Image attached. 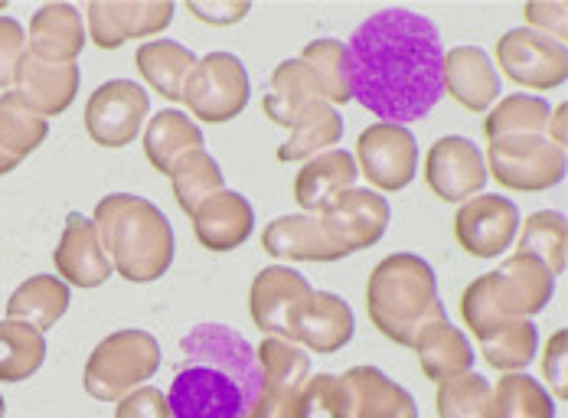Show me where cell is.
Masks as SVG:
<instances>
[{
    "label": "cell",
    "mask_w": 568,
    "mask_h": 418,
    "mask_svg": "<svg viewBox=\"0 0 568 418\" xmlns=\"http://www.w3.org/2000/svg\"><path fill=\"white\" fill-rule=\"evenodd\" d=\"M346 57L353 99L379 121H422L445 95L442 37L415 10L389 7L363 20L346 43Z\"/></svg>",
    "instance_id": "1"
},
{
    "label": "cell",
    "mask_w": 568,
    "mask_h": 418,
    "mask_svg": "<svg viewBox=\"0 0 568 418\" xmlns=\"http://www.w3.org/2000/svg\"><path fill=\"white\" fill-rule=\"evenodd\" d=\"M258 392L255 347L226 324H200L180 340L168 406L173 418H245Z\"/></svg>",
    "instance_id": "2"
},
{
    "label": "cell",
    "mask_w": 568,
    "mask_h": 418,
    "mask_svg": "<svg viewBox=\"0 0 568 418\" xmlns=\"http://www.w3.org/2000/svg\"><path fill=\"white\" fill-rule=\"evenodd\" d=\"M92 226L105 255L112 258V272H118L131 285H151L168 275L173 262L171 220L144 196L112 193L99 200Z\"/></svg>",
    "instance_id": "3"
},
{
    "label": "cell",
    "mask_w": 568,
    "mask_h": 418,
    "mask_svg": "<svg viewBox=\"0 0 568 418\" xmlns=\"http://www.w3.org/2000/svg\"><path fill=\"white\" fill-rule=\"evenodd\" d=\"M366 310L373 327L398 347H412L415 337L445 320V304L438 298L435 268L412 252L386 255L366 285Z\"/></svg>",
    "instance_id": "4"
},
{
    "label": "cell",
    "mask_w": 568,
    "mask_h": 418,
    "mask_svg": "<svg viewBox=\"0 0 568 418\" xmlns=\"http://www.w3.org/2000/svg\"><path fill=\"white\" fill-rule=\"evenodd\" d=\"M161 369V344L148 330H118L85 363L82 386L99 402H118Z\"/></svg>",
    "instance_id": "5"
},
{
    "label": "cell",
    "mask_w": 568,
    "mask_h": 418,
    "mask_svg": "<svg viewBox=\"0 0 568 418\" xmlns=\"http://www.w3.org/2000/svg\"><path fill=\"white\" fill-rule=\"evenodd\" d=\"M487 174L519 193L552 190L566 180V151L546 141V134H513L487 141Z\"/></svg>",
    "instance_id": "6"
},
{
    "label": "cell",
    "mask_w": 568,
    "mask_h": 418,
    "mask_svg": "<svg viewBox=\"0 0 568 418\" xmlns=\"http://www.w3.org/2000/svg\"><path fill=\"white\" fill-rule=\"evenodd\" d=\"M252 82L239 57L232 53H206L196 60L186 85H183V102L200 121L210 124H226L239 119L248 105Z\"/></svg>",
    "instance_id": "7"
},
{
    "label": "cell",
    "mask_w": 568,
    "mask_h": 418,
    "mask_svg": "<svg viewBox=\"0 0 568 418\" xmlns=\"http://www.w3.org/2000/svg\"><path fill=\"white\" fill-rule=\"evenodd\" d=\"M255 363L258 392L245 418H294V399L311 376V357L284 337H265L255 347Z\"/></svg>",
    "instance_id": "8"
},
{
    "label": "cell",
    "mask_w": 568,
    "mask_h": 418,
    "mask_svg": "<svg viewBox=\"0 0 568 418\" xmlns=\"http://www.w3.org/2000/svg\"><path fill=\"white\" fill-rule=\"evenodd\" d=\"M356 171H363V177L369 180L376 190L398 193L405 190L415 171H418V141L405 124H369L359 141H356Z\"/></svg>",
    "instance_id": "9"
},
{
    "label": "cell",
    "mask_w": 568,
    "mask_h": 418,
    "mask_svg": "<svg viewBox=\"0 0 568 418\" xmlns=\"http://www.w3.org/2000/svg\"><path fill=\"white\" fill-rule=\"evenodd\" d=\"M497 65L516 85L529 89H559L568 79L566 43H556L529 27H516L497 40Z\"/></svg>",
    "instance_id": "10"
},
{
    "label": "cell",
    "mask_w": 568,
    "mask_h": 418,
    "mask_svg": "<svg viewBox=\"0 0 568 418\" xmlns=\"http://www.w3.org/2000/svg\"><path fill=\"white\" fill-rule=\"evenodd\" d=\"M151 112L148 92L131 79H112L99 85L85 105V131L102 147H128Z\"/></svg>",
    "instance_id": "11"
},
{
    "label": "cell",
    "mask_w": 568,
    "mask_h": 418,
    "mask_svg": "<svg viewBox=\"0 0 568 418\" xmlns=\"http://www.w3.org/2000/svg\"><path fill=\"white\" fill-rule=\"evenodd\" d=\"M356 320L349 304L331 292H307L291 304L284 337L314 354H337L353 340Z\"/></svg>",
    "instance_id": "12"
},
{
    "label": "cell",
    "mask_w": 568,
    "mask_h": 418,
    "mask_svg": "<svg viewBox=\"0 0 568 418\" xmlns=\"http://www.w3.org/2000/svg\"><path fill=\"white\" fill-rule=\"evenodd\" d=\"M519 230L516 203L500 193H477L455 213L457 245L474 258H500Z\"/></svg>",
    "instance_id": "13"
},
{
    "label": "cell",
    "mask_w": 568,
    "mask_h": 418,
    "mask_svg": "<svg viewBox=\"0 0 568 418\" xmlns=\"http://www.w3.org/2000/svg\"><path fill=\"white\" fill-rule=\"evenodd\" d=\"M487 161L474 141L448 134L432 144L425 157V183L445 203H467L487 183Z\"/></svg>",
    "instance_id": "14"
},
{
    "label": "cell",
    "mask_w": 568,
    "mask_h": 418,
    "mask_svg": "<svg viewBox=\"0 0 568 418\" xmlns=\"http://www.w3.org/2000/svg\"><path fill=\"white\" fill-rule=\"evenodd\" d=\"M321 223L331 233V239L337 242L346 255H353V252H363L386 236L389 203L376 190L349 186L321 213Z\"/></svg>",
    "instance_id": "15"
},
{
    "label": "cell",
    "mask_w": 568,
    "mask_h": 418,
    "mask_svg": "<svg viewBox=\"0 0 568 418\" xmlns=\"http://www.w3.org/2000/svg\"><path fill=\"white\" fill-rule=\"evenodd\" d=\"M494 300L510 320H532L556 292V275L532 255L516 252L497 272L487 275Z\"/></svg>",
    "instance_id": "16"
},
{
    "label": "cell",
    "mask_w": 568,
    "mask_h": 418,
    "mask_svg": "<svg viewBox=\"0 0 568 418\" xmlns=\"http://www.w3.org/2000/svg\"><path fill=\"white\" fill-rule=\"evenodd\" d=\"M53 265L59 272L57 278H62L69 288H82V292L102 288L112 278V258L105 255L89 216L82 213L65 216V230L53 252Z\"/></svg>",
    "instance_id": "17"
},
{
    "label": "cell",
    "mask_w": 568,
    "mask_h": 418,
    "mask_svg": "<svg viewBox=\"0 0 568 418\" xmlns=\"http://www.w3.org/2000/svg\"><path fill=\"white\" fill-rule=\"evenodd\" d=\"M171 0L158 3H114V0H95L89 3V37L99 50H118L128 40L154 37L173 20Z\"/></svg>",
    "instance_id": "18"
},
{
    "label": "cell",
    "mask_w": 568,
    "mask_h": 418,
    "mask_svg": "<svg viewBox=\"0 0 568 418\" xmlns=\"http://www.w3.org/2000/svg\"><path fill=\"white\" fill-rule=\"evenodd\" d=\"M79 82H82V72H79V62H69V65H53V62L37 60L30 53H23V60L17 65V75H13V95L30 109L37 112L40 119H57L62 115L75 95H79Z\"/></svg>",
    "instance_id": "19"
},
{
    "label": "cell",
    "mask_w": 568,
    "mask_h": 418,
    "mask_svg": "<svg viewBox=\"0 0 568 418\" xmlns=\"http://www.w3.org/2000/svg\"><path fill=\"white\" fill-rule=\"evenodd\" d=\"M193 233L203 248L210 252H232L252 236L255 230V210L252 203L235 193V190H220L210 200H203L193 213Z\"/></svg>",
    "instance_id": "20"
},
{
    "label": "cell",
    "mask_w": 568,
    "mask_h": 418,
    "mask_svg": "<svg viewBox=\"0 0 568 418\" xmlns=\"http://www.w3.org/2000/svg\"><path fill=\"white\" fill-rule=\"evenodd\" d=\"M442 85L467 112H487L500 99V79L480 47H455L442 60Z\"/></svg>",
    "instance_id": "21"
},
{
    "label": "cell",
    "mask_w": 568,
    "mask_h": 418,
    "mask_svg": "<svg viewBox=\"0 0 568 418\" xmlns=\"http://www.w3.org/2000/svg\"><path fill=\"white\" fill-rule=\"evenodd\" d=\"M85 50L82 13L72 3H47L27 27V53L53 65L79 62Z\"/></svg>",
    "instance_id": "22"
},
{
    "label": "cell",
    "mask_w": 568,
    "mask_h": 418,
    "mask_svg": "<svg viewBox=\"0 0 568 418\" xmlns=\"http://www.w3.org/2000/svg\"><path fill=\"white\" fill-rule=\"evenodd\" d=\"M349 402V418H418L408 389L393 383L376 366H353L341 376Z\"/></svg>",
    "instance_id": "23"
},
{
    "label": "cell",
    "mask_w": 568,
    "mask_h": 418,
    "mask_svg": "<svg viewBox=\"0 0 568 418\" xmlns=\"http://www.w3.org/2000/svg\"><path fill=\"white\" fill-rule=\"evenodd\" d=\"M262 245L278 262H341L346 258V252L324 230L321 216H307V213L282 216L268 223V230L262 233Z\"/></svg>",
    "instance_id": "24"
},
{
    "label": "cell",
    "mask_w": 568,
    "mask_h": 418,
    "mask_svg": "<svg viewBox=\"0 0 568 418\" xmlns=\"http://www.w3.org/2000/svg\"><path fill=\"white\" fill-rule=\"evenodd\" d=\"M307 292H311L307 278L297 275L294 268H287V265L262 268L248 288V314H252L255 327L265 337H284V320H287L291 304Z\"/></svg>",
    "instance_id": "25"
},
{
    "label": "cell",
    "mask_w": 568,
    "mask_h": 418,
    "mask_svg": "<svg viewBox=\"0 0 568 418\" xmlns=\"http://www.w3.org/2000/svg\"><path fill=\"white\" fill-rule=\"evenodd\" d=\"M356 161L346 151H324L311 157L294 180V200L307 216H321L343 190L356 183Z\"/></svg>",
    "instance_id": "26"
},
{
    "label": "cell",
    "mask_w": 568,
    "mask_h": 418,
    "mask_svg": "<svg viewBox=\"0 0 568 418\" xmlns=\"http://www.w3.org/2000/svg\"><path fill=\"white\" fill-rule=\"evenodd\" d=\"M321 102H324V95H321L311 69L301 60H284L275 69L272 82H268V92L262 99V109H265V115L275 121V124H282V128L291 131L297 121L304 119L311 109H317Z\"/></svg>",
    "instance_id": "27"
},
{
    "label": "cell",
    "mask_w": 568,
    "mask_h": 418,
    "mask_svg": "<svg viewBox=\"0 0 568 418\" xmlns=\"http://www.w3.org/2000/svg\"><path fill=\"white\" fill-rule=\"evenodd\" d=\"M412 347L418 354L425 379H432L438 386L448 383V379H455L460 373H470V366H474V347H470V340L457 330L448 317L428 324L415 337Z\"/></svg>",
    "instance_id": "28"
},
{
    "label": "cell",
    "mask_w": 568,
    "mask_h": 418,
    "mask_svg": "<svg viewBox=\"0 0 568 418\" xmlns=\"http://www.w3.org/2000/svg\"><path fill=\"white\" fill-rule=\"evenodd\" d=\"M69 285L57 275H33L27 278L10 300H7V317L10 320H23L30 327H37L40 334L53 330L62 314L69 310Z\"/></svg>",
    "instance_id": "29"
},
{
    "label": "cell",
    "mask_w": 568,
    "mask_h": 418,
    "mask_svg": "<svg viewBox=\"0 0 568 418\" xmlns=\"http://www.w3.org/2000/svg\"><path fill=\"white\" fill-rule=\"evenodd\" d=\"M134 62H138L141 79L154 92H161L168 102H183V85L196 65V53H190L186 47L173 40H154L134 53Z\"/></svg>",
    "instance_id": "30"
},
{
    "label": "cell",
    "mask_w": 568,
    "mask_h": 418,
    "mask_svg": "<svg viewBox=\"0 0 568 418\" xmlns=\"http://www.w3.org/2000/svg\"><path fill=\"white\" fill-rule=\"evenodd\" d=\"M203 144L206 141H203L200 124L176 109L154 115L148 131H144V154L154 164V171H161V174L171 171L176 157H183L190 151H203Z\"/></svg>",
    "instance_id": "31"
},
{
    "label": "cell",
    "mask_w": 568,
    "mask_h": 418,
    "mask_svg": "<svg viewBox=\"0 0 568 418\" xmlns=\"http://www.w3.org/2000/svg\"><path fill=\"white\" fill-rule=\"evenodd\" d=\"M47 363V340L23 320H0V383H27Z\"/></svg>",
    "instance_id": "32"
},
{
    "label": "cell",
    "mask_w": 568,
    "mask_h": 418,
    "mask_svg": "<svg viewBox=\"0 0 568 418\" xmlns=\"http://www.w3.org/2000/svg\"><path fill=\"white\" fill-rule=\"evenodd\" d=\"M343 137L341 112L327 102H321L317 109H311L304 119L291 128V137L278 147V161L294 164V161H311L317 154H324L327 147H334Z\"/></svg>",
    "instance_id": "33"
},
{
    "label": "cell",
    "mask_w": 568,
    "mask_h": 418,
    "mask_svg": "<svg viewBox=\"0 0 568 418\" xmlns=\"http://www.w3.org/2000/svg\"><path fill=\"white\" fill-rule=\"evenodd\" d=\"M168 177L173 183V196L180 203V210L190 216L203 200H210L213 193L223 190V171L216 164V157L203 151H190L183 157L173 161V167L168 171Z\"/></svg>",
    "instance_id": "34"
},
{
    "label": "cell",
    "mask_w": 568,
    "mask_h": 418,
    "mask_svg": "<svg viewBox=\"0 0 568 418\" xmlns=\"http://www.w3.org/2000/svg\"><path fill=\"white\" fill-rule=\"evenodd\" d=\"M536 347L539 330L532 320H507L480 337V354L500 373H523V366H529L536 357Z\"/></svg>",
    "instance_id": "35"
},
{
    "label": "cell",
    "mask_w": 568,
    "mask_h": 418,
    "mask_svg": "<svg viewBox=\"0 0 568 418\" xmlns=\"http://www.w3.org/2000/svg\"><path fill=\"white\" fill-rule=\"evenodd\" d=\"M297 60L311 69V75H314V82H317L327 105H346L353 99L346 43H341V40H314V43L304 47V53Z\"/></svg>",
    "instance_id": "36"
},
{
    "label": "cell",
    "mask_w": 568,
    "mask_h": 418,
    "mask_svg": "<svg viewBox=\"0 0 568 418\" xmlns=\"http://www.w3.org/2000/svg\"><path fill=\"white\" fill-rule=\"evenodd\" d=\"M519 252L539 258L556 278L566 272L568 262V226L566 216L556 210H539L523 223L519 236Z\"/></svg>",
    "instance_id": "37"
},
{
    "label": "cell",
    "mask_w": 568,
    "mask_h": 418,
    "mask_svg": "<svg viewBox=\"0 0 568 418\" xmlns=\"http://www.w3.org/2000/svg\"><path fill=\"white\" fill-rule=\"evenodd\" d=\"M50 134V121L30 112L13 92L0 95V151L13 161H27Z\"/></svg>",
    "instance_id": "38"
},
{
    "label": "cell",
    "mask_w": 568,
    "mask_h": 418,
    "mask_svg": "<svg viewBox=\"0 0 568 418\" xmlns=\"http://www.w3.org/2000/svg\"><path fill=\"white\" fill-rule=\"evenodd\" d=\"M494 418H556V399L526 373H504L494 389Z\"/></svg>",
    "instance_id": "39"
},
{
    "label": "cell",
    "mask_w": 568,
    "mask_h": 418,
    "mask_svg": "<svg viewBox=\"0 0 568 418\" xmlns=\"http://www.w3.org/2000/svg\"><path fill=\"white\" fill-rule=\"evenodd\" d=\"M549 102L536 95H507L504 102L494 105V112L484 121L487 141L513 137V134H542L549 121Z\"/></svg>",
    "instance_id": "40"
},
{
    "label": "cell",
    "mask_w": 568,
    "mask_h": 418,
    "mask_svg": "<svg viewBox=\"0 0 568 418\" xmlns=\"http://www.w3.org/2000/svg\"><path fill=\"white\" fill-rule=\"evenodd\" d=\"M438 418H494V389L477 373H460L438 386Z\"/></svg>",
    "instance_id": "41"
},
{
    "label": "cell",
    "mask_w": 568,
    "mask_h": 418,
    "mask_svg": "<svg viewBox=\"0 0 568 418\" xmlns=\"http://www.w3.org/2000/svg\"><path fill=\"white\" fill-rule=\"evenodd\" d=\"M294 418H349V402L341 376H307L294 399Z\"/></svg>",
    "instance_id": "42"
},
{
    "label": "cell",
    "mask_w": 568,
    "mask_h": 418,
    "mask_svg": "<svg viewBox=\"0 0 568 418\" xmlns=\"http://www.w3.org/2000/svg\"><path fill=\"white\" fill-rule=\"evenodd\" d=\"M23 53H27V27L7 13H0V89L3 92L13 89V75H17Z\"/></svg>",
    "instance_id": "43"
},
{
    "label": "cell",
    "mask_w": 568,
    "mask_h": 418,
    "mask_svg": "<svg viewBox=\"0 0 568 418\" xmlns=\"http://www.w3.org/2000/svg\"><path fill=\"white\" fill-rule=\"evenodd\" d=\"M114 418H173L164 389L154 386H138L124 399H118Z\"/></svg>",
    "instance_id": "44"
},
{
    "label": "cell",
    "mask_w": 568,
    "mask_h": 418,
    "mask_svg": "<svg viewBox=\"0 0 568 418\" xmlns=\"http://www.w3.org/2000/svg\"><path fill=\"white\" fill-rule=\"evenodd\" d=\"M523 13H526L532 33H542L556 43H566L568 3H526Z\"/></svg>",
    "instance_id": "45"
},
{
    "label": "cell",
    "mask_w": 568,
    "mask_h": 418,
    "mask_svg": "<svg viewBox=\"0 0 568 418\" xmlns=\"http://www.w3.org/2000/svg\"><path fill=\"white\" fill-rule=\"evenodd\" d=\"M566 357H568V334L566 330H559V334H552V340L546 344V357H542L546 383H549V389L556 392V399H559V402H566L568 399Z\"/></svg>",
    "instance_id": "46"
},
{
    "label": "cell",
    "mask_w": 568,
    "mask_h": 418,
    "mask_svg": "<svg viewBox=\"0 0 568 418\" xmlns=\"http://www.w3.org/2000/svg\"><path fill=\"white\" fill-rule=\"evenodd\" d=\"M190 17L210 23V27H232L242 17H248V3H186Z\"/></svg>",
    "instance_id": "47"
},
{
    "label": "cell",
    "mask_w": 568,
    "mask_h": 418,
    "mask_svg": "<svg viewBox=\"0 0 568 418\" xmlns=\"http://www.w3.org/2000/svg\"><path fill=\"white\" fill-rule=\"evenodd\" d=\"M566 105H559L556 112H549V121H546V141H552L556 147H562L566 151Z\"/></svg>",
    "instance_id": "48"
},
{
    "label": "cell",
    "mask_w": 568,
    "mask_h": 418,
    "mask_svg": "<svg viewBox=\"0 0 568 418\" xmlns=\"http://www.w3.org/2000/svg\"><path fill=\"white\" fill-rule=\"evenodd\" d=\"M3 412H7V406H3V396H0V418H3Z\"/></svg>",
    "instance_id": "49"
},
{
    "label": "cell",
    "mask_w": 568,
    "mask_h": 418,
    "mask_svg": "<svg viewBox=\"0 0 568 418\" xmlns=\"http://www.w3.org/2000/svg\"><path fill=\"white\" fill-rule=\"evenodd\" d=\"M3 10H7V3H3V0H0V13H3Z\"/></svg>",
    "instance_id": "50"
}]
</instances>
